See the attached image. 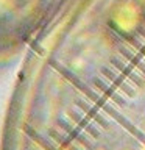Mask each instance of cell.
Listing matches in <instances>:
<instances>
[{"label":"cell","mask_w":145,"mask_h":150,"mask_svg":"<svg viewBox=\"0 0 145 150\" xmlns=\"http://www.w3.org/2000/svg\"><path fill=\"white\" fill-rule=\"evenodd\" d=\"M45 75L44 150H145V0H73Z\"/></svg>","instance_id":"obj_1"}]
</instances>
